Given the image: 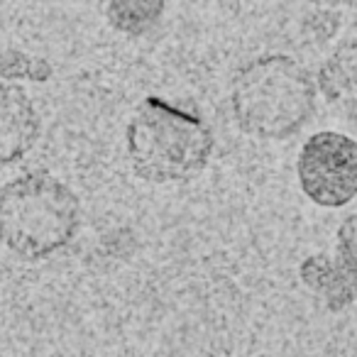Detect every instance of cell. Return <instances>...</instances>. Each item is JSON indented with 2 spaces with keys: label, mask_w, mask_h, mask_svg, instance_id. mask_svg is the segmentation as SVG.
I'll list each match as a JSON object with an SVG mask.
<instances>
[{
  "label": "cell",
  "mask_w": 357,
  "mask_h": 357,
  "mask_svg": "<svg viewBox=\"0 0 357 357\" xmlns=\"http://www.w3.org/2000/svg\"><path fill=\"white\" fill-rule=\"evenodd\" d=\"M108 22L128 37L149 35L162 22L164 0H108Z\"/></svg>",
  "instance_id": "52a82bcc"
},
{
  "label": "cell",
  "mask_w": 357,
  "mask_h": 357,
  "mask_svg": "<svg viewBox=\"0 0 357 357\" xmlns=\"http://www.w3.org/2000/svg\"><path fill=\"white\" fill-rule=\"evenodd\" d=\"M296 176L303 194L323 208H340L357 196V142L323 130L298 152Z\"/></svg>",
  "instance_id": "277c9868"
},
{
  "label": "cell",
  "mask_w": 357,
  "mask_h": 357,
  "mask_svg": "<svg viewBox=\"0 0 357 357\" xmlns=\"http://www.w3.org/2000/svg\"><path fill=\"white\" fill-rule=\"evenodd\" d=\"M52 64L42 56L20 50H6L0 54V79L3 81H47Z\"/></svg>",
  "instance_id": "ba28073f"
},
{
  "label": "cell",
  "mask_w": 357,
  "mask_h": 357,
  "mask_svg": "<svg viewBox=\"0 0 357 357\" xmlns=\"http://www.w3.org/2000/svg\"><path fill=\"white\" fill-rule=\"evenodd\" d=\"M213 132L194 113L147 98L128 125V154L139 178L152 184L189 181L206 169Z\"/></svg>",
  "instance_id": "7a4b0ae2"
},
{
  "label": "cell",
  "mask_w": 357,
  "mask_h": 357,
  "mask_svg": "<svg viewBox=\"0 0 357 357\" xmlns=\"http://www.w3.org/2000/svg\"><path fill=\"white\" fill-rule=\"evenodd\" d=\"M230 100L243 132L259 139H287L311 120L316 81L291 56L267 54L238 71Z\"/></svg>",
  "instance_id": "6da1fadb"
},
{
  "label": "cell",
  "mask_w": 357,
  "mask_h": 357,
  "mask_svg": "<svg viewBox=\"0 0 357 357\" xmlns=\"http://www.w3.org/2000/svg\"><path fill=\"white\" fill-rule=\"evenodd\" d=\"M318 91L342 115L357 123V40L342 42L318 71Z\"/></svg>",
  "instance_id": "8992f818"
},
{
  "label": "cell",
  "mask_w": 357,
  "mask_h": 357,
  "mask_svg": "<svg viewBox=\"0 0 357 357\" xmlns=\"http://www.w3.org/2000/svg\"><path fill=\"white\" fill-rule=\"evenodd\" d=\"M40 115L30 96L0 81V167L22 159L40 137Z\"/></svg>",
  "instance_id": "5b68a950"
},
{
  "label": "cell",
  "mask_w": 357,
  "mask_h": 357,
  "mask_svg": "<svg viewBox=\"0 0 357 357\" xmlns=\"http://www.w3.org/2000/svg\"><path fill=\"white\" fill-rule=\"evenodd\" d=\"M311 3L321 8H347V6H355L357 0H311Z\"/></svg>",
  "instance_id": "9c48e42d"
},
{
  "label": "cell",
  "mask_w": 357,
  "mask_h": 357,
  "mask_svg": "<svg viewBox=\"0 0 357 357\" xmlns=\"http://www.w3.org/2000/svg\"><path fill=\"white\" fill-rule=\"evenodd\" d=\"M76 194L50 172H30L0 189V243L27 259L50 257L74 240Z\"/></svg>",
  "instance_id": "3957f363"
}]
</instances>
